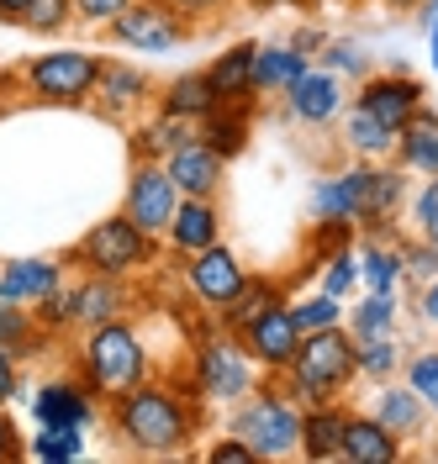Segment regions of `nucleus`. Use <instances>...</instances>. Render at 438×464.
Returning a JSON list of instances; mask_svg holds the SVG:
<instances>
[{
    "label": "nucleus",
    "instance_id": "37",
    "mask_svg": "<svg viewBox=\"0 0 438 464\" xmlns=\"http://www.w3.org/2000/svg\"><path fill=\"white\" fill-rule=\"evenodd\" d=\"M85 454V433L80 428H37L27 438V459L37 464H74Z\"/></svg>",
    "mask_w": 438,
    "mask_h": 464
},
{
    "label": "nucleus",
    "instance_id": "12",
    "mask_svg": "<svg viewBox=\"0 0 438 464\" xmlns=\"http://www.w3.org/2000/svg\"><path fill=\"white\" fill-rule=\"evenodd\" d=\"M354 106H365L370 116H380L391 132H402L407 127V116L417 111V106H428V85L417 80V74H407V69H370L359 85H354L349 95Z\"/></svg>",
    "mask_w": 438,
    "mask_h": 464
},
{
    "label": "nucleus",
    "instance_id": "26",
    "mask_svg": "<svg viewBox=\"0 0 438 464\" xmlns=\"http://www.w3.org/2000/svg\"><path fill=\"white\" fill-rule=\"evenodd\" d=\"M217 90L206 80V69H185L175 74L164 90H153V111L159 116H175V121H201L206 111H217Z\"/></svg>",
    "mask_w": 438,
    "mask_h": 464
},
{
    "label": "nucleus",
    "instance_id": "34",
    "mask_svg": "<svg viewBox=\"0 0 438 464\" xmlns=\"http://www.w3.org/2000/svg\"><path fill=\"white\" fill-rule=\"evenodd\" d=\"M354 359H359V380H396L407 353L396 343V333H365L354 338Z\"/></svg>",
    "mask_w": 438,
    "mask_h": 464
},
{
    "label": "nucleus",
    "instance_id": "8",
    "mask_svg": "<svg viewBox=\"0 0 438 464\" xmlns=\"http://www.w3.org/2000/svg\"><path fill=\"white\" fill-rule=\"evenodd\" d=\"M190 32H196V27H185L164 0H132V5H122L117 16L106 22V37H112L117 48L153 53V58L185 48V43H190Z\"/></svg>",
    "mask_w": 438,
    "mask_h": 464
},
{
    "label": "nucleus",
    "instance_id": "23",
    "mask_svg": "<svg viewBox=\"0 0 438 464\" xmlns=\"http://www.w3.org/2000/svg\"><path fill=\"white\" fill-rule=\"evenodd\" d=\"M254 48L259 43H233V48H222L206 63V80H211L222 106H259V95H254Z\"/></svg>",
    "mask_w": 438,
    "mask_h": 464
},
{
    "label": "nucleus",
    "instance_id": "46",
    "mask_svg": "<svg viewBox=\"0 0 438 464\" xmlns=\"http://www.w3.org/2000/svg\"><path fill=\"white\" fill-rule=\"evenodd\" d=\"M27 459V433L16 428V417L0 406V464H22Z\"/></svg>",
    "mask_w": 438,
    "mask_h": 464
},
{
    "label": "nucleus",
    "instance_id": "36",
    "mask_svg": "<svg viewBox=\"0 0 438 464\" xmlns=\"http://www.w3.org/2000/svg\"><path fill=\"white\" fill-rule=\"evenodd\" d=\"M286 306H291V322L301 333H322V327H338L344 312H349V301H338V295H327V290H307V295H286Z\"/></svg>",
    "mask_w": 438,
    "mask_h": 464
},
{
    "label": "nucleus",
    "instance_id": "54",
    "mask_svg": "<svg viewBox=\"0 0 438 464\" xmlns=\"http://www.w3.org/2000/svg\"><path fill=\"white\" fill-rule=\"evenodd\" d=\"M312 5H354V0H312Z\"/></svg>",
    "mask_w": 438,
    "mask_h": 464
},
{
    "label": "nucleus",
    "instance_id": "40",
    "mask_svg": "<svg viewBox=\"0 0 438 464\" xmlns=\"http://www.w3.org/2000/svg\"><path fill=\"white\" fill-rule=\"evenodd\" d=\"M402 380L417 391V401L438 417V348H417L402 359Z\"/></svg>",
    "mask_w": 438,
    "mask_h": 464
},
{
    "label": "nucleus",
    "instance_id": "19",
    "mask_svg": "<svg viewBox=\"0 0 438 464\" xmlns=\"http://www.w3.org/2000/svg\"><path fill=\"white\" fill-rule=\"evenodd\" d=\"M127 285H132V280L90 275V269H80V280H63V295H69V322H74V333H85V327H95V322L127 317Z\"/></svg>",
    "mask_w": 438,
    "mask_h": 464
},
{
    "label": "nucleus",
    "instance_id": "35",
    "mask_svg": "<svg viewBox=\"0 0 438 464\" xmlns=\"http://www.w3.org/2000/svg\"><path fill=\"white\" fill-rule=\"evenodd\" d=\"M396 317H402L396 290H370L365 301H354L349 312H344V327H349L354 338H365V333H396Z\"/></svg>",
    "mask_w": 438,
    "mask_h": 464
},
{
    "label": "nucleus",
    "instance_id": "25",
    "mask_svg": "<svg viewBox=\"0 0 438 464\" xmlns=\"http://www.w3.org/2000/svg\"><path fill=\"white\" fill-rule=\"evenodd\" d=\"M370 417H375V422H385V428H391V433L402 438V443H417V438L428 433V417H433V411H428V406L417 401V391H412L407 380H402V385L380 380Z\"/></svg>",
    "mask_w": 438,
    "mask_h": 464
},
{
    "label": "nucleus",
    "instance_id": "32",
    "mask_svg": "<svg viewBox=\"0 0 438 464\" xmlns=\"http://www.w3.org/2000/svg\"><path fill=\"white\" fill-rule=\"evenodd\" d=\"M185 138H196V121H175V116H148V121H132L127 127V153H132V164L138 159H164L170 148H180Z\"/></svg>",
    "mask_w": 438,
    "mask_h": 464
},
{
    "label": "nucleus",
    "instance_id": "17",
    "mask_svg": "<svg viewBox=\"0 0 438 464\" xmlns=\"http://www.w3.org/2000/svg\"><path fill=\"white\" fill-rule=\"evenodd\" d=\"M69 280V259L63 254H22V259L0 264V301H16V306H37L43 295Z\"/></svg>",
    "mask_w": 438,
    "mask_h": 464
},
{
    "label": "nucleus",
    "instance_id": "21",
    "mask_svg": "<svg viewBox=\"0 0 438 464\" xmlns=\"http://www.w3.org/2000/svg\"><path fill=\"white\" fill-rule=\"evenodd\" d=\"M407 454V443L391 433L385 422H375L370 411H349L344 417V443H338V459L344 464H396Z\"/></svg>",
    "mask_w": 438,
    "mask_h": 464
},
{
    "label": "nucleus",
    "instance_id": "24",
    "mask_svg": "<svg viewBox=\"0 0 438 464\" xmlns=\"http://www.w3.org/2000/svg\"><path fill=\"white\" fill-rule=\"evenodd\" d=\"M396 164L407 174H423V179H438V111L433 106H417L407 116V127L396 132Z\"/></svg>",
    "mask_w": 438,
    "mask_h": 464
},
{
    "label": "nucleus",
    "instance_id": "5",
    "mask_svg": "<svg viewBox=\"0 0 438 464\" xmlns=\"http://www.w3.org/2000/svg\"><path fill=\"white\" fill-rule=\"evenodd\" d=\"M228 428L254 449V459H296V449H301V406L269 375H259V385L243 401H233Z\"/></svg>",
    "mask_w": 438,
    "mask_h": 464
},
{
    "label": "nucleus",
    "instance_id": "11",
    "mask_svg": "<svg viewBox=\"0 0 438 464\" xmlns=\"http://www.w3.org/2000/svg\"><path fill=\"white\" fill-rule=\"evenodd\" d=\"M175 206H180V190L170 179V169H164V159H138L132 174H127V190H122V217H132L143 232L164 237Z\"/></svg>",
    "mask_w": 438,
    "mask_h": 464
},
{
    "label": "nucleus",
    "instance_id": "48",
    "mask_svg": "<svg viewBox=\"0 0 438 464\" xmlns=\"http://www.w3.org/2000/svg\"><path fill=\"white\" fill-rule=\"evenodd\" d=\"M22 391H27V385H22V359H16L11 348H0V406H11Z\"/></svg>",
    "mask_w": 438,
    "mask_h": 464
},
{
    "label": "nucleus",
    "instance_id": "38",
    "mask_svg": "<svg viewBox=\"0 0 438 464\" xmlns=\"http://www.w3.org/2000/svg\"><path fill=\"white\" fill-rule=\"evenodd\" d=\"M317 290L338 295V301H349L354 290H359V259H354L349 243H344V248H333V254L317 264Z\"/></svg>",
    "mask_w": 438,
    "mask_h": 464
},
{
    "label": "nucleus",
    "instance_id": "47",
    "mask_svg": "<svg viewBox=\"0 0 438 464\" xmlns=\"http://www.w3.org/2000/svg\"><path fill=\"white\" fill-rule=\"evenodd\" d=\"M122 5H132V0H74V22H80V27H101L106 32V22L117 16Z\"/></svg>",
    "mask_w": 438,
    "mask_h": 464
},
{
    "label": "nucleus",
    "instance_id": "42",
    "mask_svg": "<svg viewBox=\"0 0 438 464\" xmlns=\"http://www.w3.org/2000/svg\"><path fill=\"white\" fill-rule=\"evenodd\" d=\"M407 217H412V227H417V237L438 243V179H423V185L407 190Z\"/></svg>",
    "mask_w": 438,
    "mask_h": 464
},
{
    "label": "nucleus",
    "instance_id": "10",
    "mask_svg": "<svg viewBox=\"0 0 438 464\" xmlns=\"http://www.w3.org/2000/svg\"><path fill=\"white\" fill-rule=\"evenodd\" d=\"M180 280H185V295L201 306V312H222L228 301H233L238 290H243V280H248V264L238 259L233 248L217 237L211 248H201V254H190V259L180 264Z\"/></svg>",
    "mask_w": 438,
    "mask_h": 464
},
{
    "label": "nucleus",
    "instance_id": "51",
    "mask_svg": "<svg viewBox=\"0 0 438 464\" xmlns=\"http://www.w3.org/2000/svg\"><path fill=\"white\" fill-rule=\"evenodd\" d=\"M27 5H32V0H0V22H5V27H22Z\"/></svg>",
    "mask_w": 438,
    "mask_h": 464
},
{
    "label": "nucleus",
    "instance_id": "44",
    "mask_svg": "<svg viewBox=\"0 0 438 464\" xmlns=\"http://www.w3.org/2000/svg\"><path fill=\"white\" fill-rule=\"evenodd\" d=\"M164 5L175 11L185 27H206V22H217V16H222L233 0H164Z\"/></svg>",
    "mask_w": 438,
    "mask_h": 464
},
{
    "label": "nucleus",
    "instance_id": "49",
    "mask_svg": "<svg viewBox=\"0 0 438 464\" xmlns=\"http://www.w3.org/2000/svg\"><path fill=\"white\" fill-rule=\"evenodd\" d=\"M417 317L438 327V275L433 280H423V290H417Z\"/></svg>",
    "mask_w": 438,
    "mask_h": 464
},
{
    "label": "nucleus",
    "instance_id": "53",
    "mask_svg": "<svg viewBox=\"0 0 438 464\" xmlns=\"http://www.w3.org/2000/svg\"><path fill=\"white\" fill-rule=\"evenodd\" d=\"M380 5H385V11H396V16H407V11H423L428 0H380Z\"/></svg>",
    "mask_w": 438,
    "mask_h": 464
},
{
    "label": "nucleus",
    "instance_id": "18",
    "mask_svg": "<svg viewBox=\"0 0 438 464\" xmlns=\"http://www.w3.org/2000/svg\"><path fill=\"white\" fill-rule=\"evenodd\" d=\"M164 169H170L180 196H211V201H217L222 185H228V159H222L217 148H206L201 132L185 138L180 148H170V153H164Z\"/></svg>",
    "mask_w": 438,
    "mask_h": 464
},
{
    "label": "nucleus",
    "instance_id": "13",
    "mask_svg": "<svg viewBox=\"0 0 438 464\" xmlns=\"http://www.w3.org/2000/svg\"><path fill=\"white\" fill-rule=\"evenodd\" d=\"M344 106H349V85H344L333 69H307V74L280 95V111H286V121H296V127H333V121L344 116Z\"/></svg>",
    "mask_w": 438,
    "mask_h": 464
},
{
    "label": "nucleus",
    "instance_id": "43",
    "mask_svg": "<svg viewBox=\"0 0 438 464\" xmlns=\"http://www.w3.org/2000/svg\"><path fill=\"white\" fill-rule=\"evenodd\" d=\"M402 275H412L417 285L433 280L438 275V243H428V237H407V243H402Z\"/></svg>",
    "mask_w": 438,
    "mask_h": 464
},
{
    "label": "nucleus",
    "instance_id": "22",
    "mask_svg": "<svg viewBox=\"0 0 438 464\" xmlns=\"http://www.w3.org/2000/svg\"><path fill=\"white\" fill-rule=\"evenodd\" d=\"M307 69H312V53H301L296 43H259L254 48V95L259 101H280Z\"/></svg>",
    "mask_w": 438,
    "mask_h": 464
},
{
    "label": "nucleus",
    "instance_id": "14",
    "mask_svg": "<svg viewBox=\"0 0 438 464\" xmlns=\"http://www.w3.org/2000/svg\"><path fill=\"white\" fill-rule=\"evenodd\" d=\"M370 211V159H354L349 169L322 174L312 185V222H349L359 227Z\"/></svg>",
    "mask_w": 438,
    "mask_h": 464
},
{
    "label": "nucleus",
    "instance_id": "31",
    "mask_svg": "<svg viewBox=\"0 0 438 464\" xmlns=\"http://www.w3.org/2000/svg\"><path fill=\"white\" fill-rule=\"evenodd\" d=\"M338 121H344V148H349L354 159H370V164H375V159H391V153H396V132H391L380 116H370L365 106L349 101Z\"/></svg>",
    "mask_w": 438,
    "mask_h": 464
},
{
    "label": "nucleus",
    "instance_id": "2",
    "mask_svg": "<svg viewBox=\"0 0 438 464\" xmlns=\"http://www.w3.org/2000/svg\"><path fill=\"white\" fill-rule=\"evenodd\" d=\"M296 406H317V401H344L359 380V359H354V333L338 327H322V333H301L296 359L269 375Z\"/></svg>",
    "mask_w": 438,
    "mask_h": 464
},
{
    "label": "nucleus",
    "instance_id": "45",
    "mask_svg": "<svg viewBox=\"0 0 438 464\" xmlns=\"http://www.w3.org/2000/svg\"><path fill=\"white\" fill-rule=\"evenodd\" d=\"M206 459H211V464H254V449L228 428L222 438H211V443H206Z\"/></svg>",
    "mask_w": 438,
    "mask_h": 464
},
{
    "label": "nucleus",
    "instance_id": "50",
    "mask_svg": "<svg viewBox=\"0 0 438 464\" xmlns=\"http://www.w3.org/2000/svg\"><path fill=\"white\" fill-rule=\"evenodd\" d=\"M286 43H296L301 53H322V43H327V32H322V27H301V32H291Z\"/></svg>",
    "mask_w": 438,
    "mask_h": 464
},
{
    "label": "nucleus",
    "instance_id": "29",
    "mask_svg": "<svg viewBox=\"0 0 438 464\" xmlns=\"http://www.w3.org/2000/svg\"><path fill=\"white\" fill-rule=\"evenodd\" d=\"M196 132H201L206 148H217L228 164H233L238 153H248V138H254V106H217V111H206L196 121Z\"/></svg>",
    "mask_w": 438,
    "mask_h": 464
},
{
    "label": "nucleus",
    "instance_id": "3",
    "mask_svg": "<svg viewBox=\"0 0 438 464\" xmlns=\"http://www.w3.org/2000/svg\"><path fill=\"white\" fill-rule=\"evenodd\" d=\"M74 375L85 380L101 401H112L122 391L143 385L153 375V359H148V338L138 333L132 317H112L95 322L80 333V348H74Z\"/></svg>",
    "mask_w": 438,
    "mask_h": 464
},
{
    "label": "nucleus",
    "instance_id": "9",
    "mask_svg": "<svg viewBox=\"0 0 438 464\" xmlns=\"http://www.w3.org/2000/svg\"><path fill=\"white\" fill-rule=\"evenodd\" d=\"M101 417H106V401L80 375H48L32 391V428H80V433H90V428H101Z\"/></svg>",
    "mask_w": 438,
    "mask_h": 464
},
{
    "label": "nucleus",
    "instance_id": "1",
    "mask_svg": "<svg viewBox=\"0 0 438 464\" xmlns=\"http://www.w3.org/2000/svg\"><path fill=\"white\" fill-rule=\"evenodd\" d=\"M201 417H206V401L190 391V380L164 385V380L148 375L143 385L112 396L101 422L138 459H180V454H190V443L201 433Z\"/></svg>",
    "mask_w": 438,
    "mask_h": 464
},
{
    "label": "nucleus",
    "instance_id": "16",
    "mask_svg": "<svg viewBox=\"0 0 438 464\" xmlns=\"http://www.w3.org/2000/svg\"><path fill=\"white\" fill-rule=\"evenodd\" d=\"M153 80H148L138 63H122V58H106L101 63V80H95V95H90V106L106 116V121H132V116L153 106Z\"/></svg>",
    "mask_w": 438,
    "mask_h": 464
},
{
    "label": "nucleus",
    "instance_id": "20",
    "mask_svg": "<svg viewBox=\"0 0 438 464\" xmlns=\"http://www.w3.org/2000/svg\"><path fill=\"white\" fill-rule=\"evenodd\" d=\"M217 237H222V206L211 201V196H180L175 217L164 227V248L175 259H190V254L211 248Z\"/></svg>",
    "mask_w": 438,
    "mask_h": 464
},
{
    "label": "nucleus",
    "instance_id": "52",
    "mask_svg": "<svg viewBox=\"0 0 438 464\" xmlns=\"http://www.w3.org/2000/svg\"><path fill=\"white\" fill-rule=\"evenodd\" d=\"M417 16H423V22H428V32H433V69H438V0H428Z\"/></svg>",
    "mask_w": 438,
    "mask_h": 464
},
{
    "label": "nucleus",
    "instance_id": "7",
    "mask_svg": "<svg viewBox=\"0 0 438 464\" xmlns=\"http://www.w3.org/2000/svg\"><path fill=\"white\" fill-rule=\"evenodd\" d=\"M185 380L206 406H233L259 385V364L248 359V348L238 343L233 333L206 327V338L190 348V375Z\"/></svg>",
    "mask_w": 438,
    "mask_h": 464
},
{
    "label": "nucleus",
    "instance_id": "15",
    "mask_svg": "<svg viewBox=\"0 0 438 464\" xmlns=\"http://www.w3.org/2000/svg\"><path fill=\"white\" fill-rule=\"evenodd\" d=\"M233 338L248 348V359L259 364V375H280V370L296 359L301 327L291 322V306H286V301H275L269 312H259V317L248 322L243 333H233Z\"/></svg>",
    "mask_w": 438,
    "mask_h": 464
},
{
    "label": "nucleus",
    "instance_id": "30",
    "mask_svg": "<svg viewBox=\"0 0 438 464\" xmlns=\"http://www.w3.org/2000/svg\"><path fill=\"white\" fill-rule=\"evenodd\" d=\"M354 259H359V285L365 290H396L402 285V237L370 232V237L354 248Z\"/></svg>",
    "mask_w": 438,
    "mask_h": 464
},
{
    "label": "nucleus",
    "instance_id": "39",
    "mask_svg": "<svg viewBox=\"0 0 438 464\" xmlns=\"http://www.w3.org/2000/svg\"><path fill=\"white\" fill-rule=\"evenodd\" d=\"M322 69H333L344 85H359V80L370 74V53H365L354 37H327V43H322Z\"/></svg>",
    "mask_w": 438,
    "mask_h": 464
},
{
    "label": "nucleus",
    "instance_id": "4",
    "mask_svg": "<svg viewBox=\"0 0 438 464\" xmlns=\"http://www.w3.org/2000/svg\"><path fill=\"white\" fill-rule=\"evenodd\" d=\"M69 269H90V275H112V280H138L148 269H159L164 259V237L143 232L132 217H101L90 232H80V243L63 254Z\"/></svg>",
    "mask_w": 438,
    "mask_h": 464
},
{
    "label": "nucleus",
    "instance_id": "27",
    "mask_svg": "<svg viewBox=\"0 0 438 464\" xmlns=\"http://www.w3.org/2000/svg\"><path fill=\"white\" fill-rule=\"evenodd\" d=\"M344 417L349 406L344 401H317V406H301V459L327 464L338 459V443H344Z\"/></svg>",
    "mask_w": 438,
    "mask_h": 464
},
{
    "label": "nucleus",
    "instance_id": "28",
    "mask_svg": "<svg viewBox=\"0 0 438 464\" xmlns=\"http://www.w3.org/2000/svg\"><path fill=\"white\" fill-rule=\"evenodd\" d=\"M286 295H291L286 280H275V275H254V269H248L243 290H238L222 312H217V327H222V333H243L259 312H269V306H275V301H286Z\"/></svg>",
    "mask_w": 438,
    "mask_h": 464
},
{
    "label": "nucleus",
    "instance_id": "33",
    "mask_svg": "<svg viewBox=\"0 0 438 464\" xmlns=\"http://www.w3.org/2000/svg\"><path fill=\"white\" fill-rule=\"evenodd\" d=\"M54 343V333H43L37 317H32V306H16V301H0V348H11L22 364L37 359V353H48Z\"/></svg>",
    "mask_w": 438,
    "mask_h": 464
},
{
    "label": "nucleus",
    "instance_id": "6",
    "mask_svg": "<svg viewBox=\"0 0 438 464\" xmlns=\"http://www.w3.org/2000/svg\"><path fill=\"white\" fill-rule=\"evenodd\" d=\"M101 63H106V53H95V48H48V53L22 58L16 80L27 90V101H43V106H90Z\"/></svg>",
    "mask_w": 438,
    "mask_h": 464
},
{
    "label": "nucleus",
    "instance_id": "41",
    "mask_svg": "<svg viewBox=\"0 0 438 464\" xmlns=\"http://www.w3.org/2000/svg\"><path fill=\"white\" fill-rule=\"evenodd\" d=\"M22 27L37 32V37H63V32L74 27V0H32Z\"/></svg>",
    "mask_w": 438,
    "mask_h": 464
}]
</instances>
